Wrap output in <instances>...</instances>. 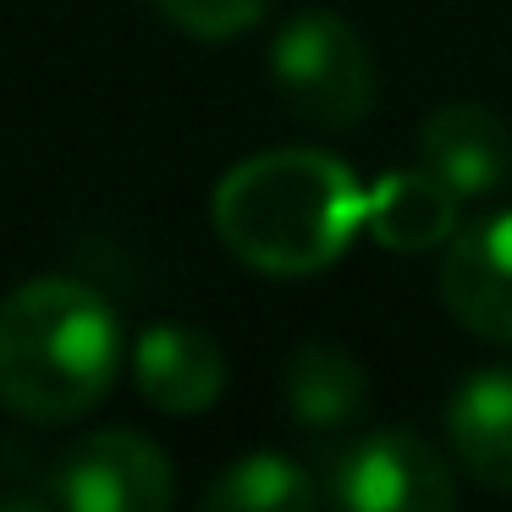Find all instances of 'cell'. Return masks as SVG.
Listing matches in <instances>:
<instances>
[{
	"instance_id": "obj_1",
	"label": "cell",
	"mask_w": 512,
	"mask_h": 512,
	"mask_svg": "<svg viewBox=\"0 0 512 512\" xmlns=\"http://www.w3.org/2000/svg\"><path fill=\"white\" fill-rule=\"evenodd\" d=\"M210 215L243 265L265 276H314L364 232V188L336 155L270 149L226 171Z\"/></svg>"
},
{
	"instance_id": "obj_2",
	"label": "cell",
	"mask_w": 512,
	"mask_h": 512,
	"mask_svg": "<svg viewBox=\"0 0 512 512\" xmlns=\"http://www.w3.org/2000/svg\"><path fill=\"white\" fill-rule=\"evenodd\" d=\"M122 369V320L72 276H34L0 303V402L17 419H83Z\"/></svg>"
},
{
	"instance_id": "obj_3",
	"label": "cell",
	"mask_w": 512,
	"mask_h": 512,
	"mask_svg": "<svg viewBox=\"0 0 512 512\" xmlns=\"http://www.w3.org/2000/svg\"><path fill=\"white\" fill-rule=\"evenodd\" d=\"M270 72L292 111L320 127H353L375 105V56L336 12H303L270 45Z\"/></svg>"
},
{
	"instance_id": "obj_4",
	"label": "cell",
	"mask_w": 512,
	"mask_h": 512,
	"mask_svg": "<svg viewBox=\"0 0 512 512\" xmlns=\"http://www.w3.org/2000/svg\"><path fill=\"white\" fill-rule=\"evenodd\" d=\"M325 501L353 512H441L457 501V479L430 441L408 430H369L331 452Z\"/></svg>"
},
{
	"instance_id": "obj_5",
	"label": "cell",
	"mask_w": 512,
	"mask_h": 512,
	"mask_svg": "<svg viewBox=\"0 0 512 512\" xmlns=\"http://www.w3.org/2000/svg\"><path fill=\"white\" fill-rule=\"evenodd\" d=\"M50 496L67 512H166L177 479H171V457L149 435L94 430L56 463Z\"/></svg>"
},
{
	"instance_id": "obj_6",
	"label": "cell",
	"mask_w": 512,
	"mask_h": 512,
	"mask_svg": "<svg viewBox=\"0 0 512 512\" xmlns=\"http://www.w3.org/2000/svg\"><path fill=\"white\" fill-rule=\"evenodd\" d=\"M441 298L474 336L512 347V210L452 232Z\"/></svg>"
},
{
	"instance_id": "obj_7",
	"label": "cell",
	"mask_w": 512,
	"mask_h": 512,
	"mask_svg": "<svg viewBox=\"0 0 512 512\" xmlns=\"http://www.w3.org/2000/svg\"><path fill=\"white\" fill-rule=\"evenodd\" d=\"M419 155L457 199H485L512 177V133L485 105H441L419 127Z\"/></svg>"
},
{
	"instance_id": "obj_8",
	"label": "cell",
	"mask_w": 512,
	"mask_h": 512,
	"mask_svg": "<svg viewBox=\"0 0 512 512\" xmlns=\"http://www.w3.org/2000/svg\"><path fill=\"white\" fill-rule=\"evenodd\" d=\"M133 380L160 413H204L226 386V358L199 325H149L133 347Z\"/></svg>"
},
{
	"instance_id": "obj_9",
	"label": "cell",
	"mask_w": 512,
	"mask_h": 512,
	"mask_svg": "<svg viewBox=\"0 0 512 512\" xmlns=\"http://www.w3.org/2000/svg\"><path fill=\"white\" fill-rule=\"evenodd\" d=\"M457 463L490 490H512V369H479L446 402Z\"/></svg>"
},
{
	"instance_id": "obj_10",
	"label": "cell",
	"mask_w": 512,
	"mask_h": 512,
	"mask_svg": "<svg viewBox=\"0 0 512 512\" xmlns=\"http://www.w3.org/2000/svg\"><path fill=\"white\" fill-rule=\"evenodd\" d=\"M364 232L391 254H424L452 243L457 232V193L430 171H397L364 193Z\"/></svg>"
},
{
	"instance_id": "obj_11",
	"label": "cell",
	"mask_w": 512,
	"mask_h": 512,
	"mask_svg": "<svg viewBox=\"0 0 512 512\" xmlns=\"http://www.w3.org/2000/svg\"><path fill=\"white\" fill-rule=\"evenodd\" d=\"M287 408L298 430L309 435H342L369 413V375L353 353L331 342H309L287 364Z\"/></svg>"
},
{
	"instance_id": "obj_12",
	"label": "cell",
	"mask_w": 512,
	"mask_h": 512,
	"mask_svg": "<svg viewBox=\"0 0 512 512\" xmlns=\"http://www.w3.org/2000/svg\"><path fill=\"white\" fill-rule=\"evenodd\" d=\"M325 501V485H314L309 468H298L281 452H254L237 457L210 490L204 507L210 512H309Z\"/></svg>"
},
{
	"instance_id": "obj_13",
	"label": "cell",
	"mask_w": 512,
	"mask_h": 512,
	"mask_svg": "<svg viewBox=\"0 0 512 512\" xmlns=\"http://www.w3.org/2000/svg\"><path fill=\"white\" fill-rule=\"evenodd\" d=\"M155 12L193 39H237L265 23L270 0H155Z\"/></svg>"
}]
</instances>
